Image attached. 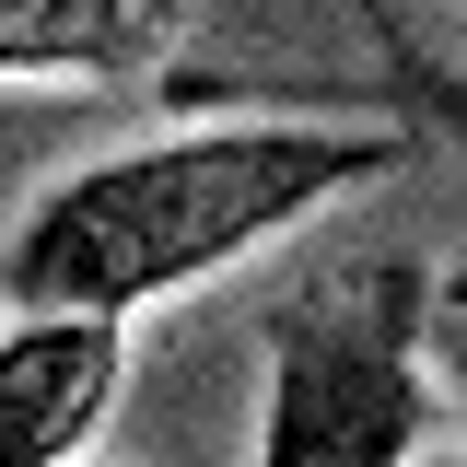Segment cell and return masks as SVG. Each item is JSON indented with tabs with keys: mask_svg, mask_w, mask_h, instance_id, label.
<instances>
[{
	"mask_svg": "<svg viewBox=\"0 0 467 467\" xmlns=\"http://www.w3.org/2000/svg\"><path fill=\"white\" fill-rule=\"evenodd\" d=\"M398 164H409V129H187V140H140V152L82 164L70 187H47L12 223L0 292L12 304L140 316V304L257 257L269 234L316 223L327 199H350Z\"/></svg>",
	"mask_w": 467,
	"mask_h": 467,
	"instance_id": "cell-1",
	"label": "cell"
},
{
	"mask_svg": "<svg viewBox=\"0 0 467 467\" xmlns=\"http://www.w3.org/2000/svg\"><path fill=\"white\" fill-rule=\"evenodd\" d=\"M187 36V0H0V82H117Z\"/></svg>",
	"mask_w": 467,
	"mask_h": 467,
	"instance_id": "cell-4",
	"label": "cell"
},
{
	"mask_svg": "<svg viewBox=\"0 0 467 467\" xmlns=\"http://www.w3.org/2000/svg\"><path fill=\"white\" fill-rule=\"evenodd\" d=\"M432 292L420 269H339L269 304V467H398L432 420Z\"/></svg>",
	"mask_w": 467,
	"mask_h": 467,
	"instance_id": "cell-2",
	"label": "cell"
},
{
	"mask_svg": "<svg viewBox=\"0 0 467 467\" xmlns=\"http://www.w3.org/2000/svg\"><path fill=\"white\" fill-rule=\"evenodd\" d=\"M398 106H409V117H432V129L467 152V70H432V58H409V47H398Z\"/></svg>",
	"mask_w": 467,
	"mask_h": 467,
	"instance_id": "cell-5",
	"label": "cell"
},
{
	"mask_svg": "<svg viewBox=\"0 0 467 467\" xmlns=\"http://www.w3.org/2000/svg\"><path fill=\"white\" fill-rule=\"evenodd\" d=\"M432 374H444V409L467 420V269L432 292Z\"/></svg>",
	"mask_w": 467,
	"mask_h": 467,
	"instance_id": "cell-6",
	"label": "cell"
},
{
	"mask_svg": "<svg viewBox=\"0 0 467 467\" xmlns=\"http://www.w3.org/2000/svg\"><path fill=\"white\" fill-rule=\"evenodd\" d=\"M129 386V316L106 304H12L0 327V467H70Z\"/></svg>",
	"mask_w": 467,
	"mask_h": 467,
	"instance_id": "cell-3",
	"label": "cell"
}]
</instances>
